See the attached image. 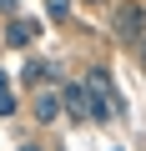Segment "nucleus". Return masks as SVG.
<instances>
[{
	"mask_svg": "<svg viewBox=\"0 0 146 151\" xmlns=\"http://www.w3.org/2000/svg\"><path fill=\"white\" fill-rule=\"evenodd\" d=\"M20 151H40V146H35V141H25V146H20Z\"/></svg>",
	"mask_w": 146,
	"mask_h": 151,
	"instance_id": "obj_8",
	"label": "nucleus"
},
{
	"mask_svg": "<svg viewBox=\"0 0 146 151\" xmlns=\"http://www.w3.org/2000/svg\"><path fill=\"white\" fill-rule=\"evenodd\" d=\"M86 5H106V0H86Z\"/></svg>",
	"mask_w": 146,
	"mask_h": 151,
	"instance_id": "obj_9",
	"label": "nucleus"
},
{
	"mask_svg": "<svg viewBox=\"0 0 146 151\" xmlns=\"http://www.w3.org/2000/svg\"><path fill=\"white\" fill-rule=\"evenodd\" d=\"M141 60H146V40H141Z\"/></svg>",
	"mask_w": 146,
	"mask_h": 151,
	"instance_id": "obj_10",
	"label": "nucleus"
},
{
	"mask_svg": "<svg viewBox=\"0 0 146 151\" xmlns=\"http://www.w3.org/2000/svg\"><path fill=\"white\" fill-rule=\"evenodd\" d=\"M111 30H116V40H121V45L141 40V35H146V5H136V0H121V5H116V15H111Z\"/></svg>",
	"mask_w": 146,
	"mask_h": 151,
	"instance_id": "obj_2",
	"label": "nucleus"
},
{
	"mask_svg": "<svg viewBox=\"0 0 146 151\" xmlns=\"http://www.w3.org/2000/svg\"><path fill=\"white\" fill-rule=\"evenodd\" d=\"M35 30H40L35 20H10V25H5V45H30Z\"/></svg>",
	"mask_w": 146,
	"mask_h": 151,
	"instance_id": "obj_5",
	"label": "nucleus"
},
{
	"mask_svg": "<svg viewBox=\"0 0 146 151\" xmlns=\"http://www.w3.org/2000/svg\"><path fill=\"white\" fill-rule=\"evenodd\" d=\"M86 91H91V106H96V121H111L116 116V106H121V96H116V86H111V76L101 70V65H91L86 76Z\"/></svg>",
	"mask_w": 146,
	"mask_h": 151,
	"instance_id": "obj_1",
	"label": "nucleus"
},
{
	"mask_svg": "<svg viewBox=\"0 0 146 151\" xmlns=\"http://www.w3.org/2000/svg\"><path fill=\"white\" fill-rule=\"evenodd\" d=\"M45 10H50L55 25H65V20H70V0H45Z\"/></svg>",
	"mask_w": 146,
	"mask_h": 151,
	"instance_id": "obj_7",
	"label": "nucleus"
},
{
	"mask_svg": "<svg viewBox=\"0 0 146 151\" xmlns=\"http://www.w3.org/2000/svg\"><path fill=\"white\" fill-rule=\"evenodd\" d=\"M30 116H35L40 126H55V121L65 116V96H60L55 86H40V91L30 96Z\"/></svg>",
	"mask_w": 146,
	"mask_h": 151,
	"instance_id": "obj_3",
	"label": "nucleus"
},
{
	"mask_svg": "<svg viewBox=\"0 0 146 151\" xmlns=\"http://www.w3.org/2000/svg\"><path fill=\"white\" fill-rule=\"evenodd\" d=\"M20 111V96L10 91V81H5V70H0V116H15Z\"/></svg>",
	"mask_w": 146,
	"mask_h": 151,
	"instance_id": "obj_6",
	"label": "nucleus"
},
{
	"mask_svg": "<svg viewBox=\"0 0 146 151\" xmlns=\"http://www.w3.org/2000/svg\"><path fill=\"white\" fill-rule=\"evenodd\" d=\"M60 96H65V116H76V121H96V106H91L86 81H60Z\"/></svg>",
	"mask_w": 146,
	"mask_h": 151,
	"instance_id": "obj_4",
	"label": "nucleus"
}]
</instances>
